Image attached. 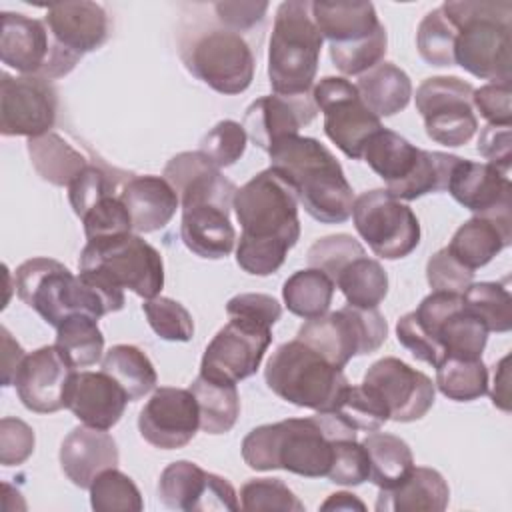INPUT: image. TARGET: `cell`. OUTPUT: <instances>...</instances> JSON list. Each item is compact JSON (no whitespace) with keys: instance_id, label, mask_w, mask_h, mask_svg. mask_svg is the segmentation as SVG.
<instances>
[{"instance_id":"cell-16","label":"cell","mask_w":512,"mask_h":512,"mask_svg":"<svg viewBox=\"0 0 512 512\" xmlns=\"http://www.w3.org/2000/svg\"><path fill=\"white\" fill-rule=\"evenodd\" d=\"M270 342V326L230 316L206 346L200 362V376L216 382L238 384L240 380L256 374Z\"/></svg>"},{"instance_id":"cell-9","label":"cell","mask_w":512,"mask_h":512,"mask_svg":"<svg viewBox=\"0 0 512 512\" xmlns=\"http://www.w3.org/2000/svg\"><path fill=\"white\" fill-rule=\"evenodd\" d=\"M80 272L94 274L118 288H128L148 300L164 286L160 252L138 234L88 240L78 258Z\"/></svg>"},{"instance_id":"cell-38","label":"cell","mask_w":512,"mask_h":512,"mask_svg":"<svg viewBox=\"0 0 512 512\" xmlns=\"http://www.w3.org/2000/svg\"><path fill=\"white\" fill-rule=\"evenodd\" d=\"M336 284L316 268L296 270L282 286L286 308L304 318H318L330 310Z\"/></svg>"},{"instance_id":"cell-50","label":"cell","mask_w":512,"mask_h":512,"mask_svg":"<svg viewBox=\"0 0 512 512\" xmlns=\"http://www.w3.org/2000/svg\"><path fill=\"white\" fill-rule=\"evenodd\" d=\"M326 478L340 486H360L370 480V458L362 442L342 438L332 442V464Z\"/></svg>"},{"instance_id":"cell-17","label":"cell","mask_w":512,"mask_h":512,"mask_svg":"<svg viewBox=\"0 0 512 512\" xmlns=\"http://www.w3.org/2000/svg\"><path fill=\"white\" fill-rule=\"evenodd\" d=\"M2 136L36 138L52 132L58 112V92L42 76H0Z\"/></svg>"},{"instance_id":"cell-36","label":"cell","mask_w":512,"mask_h":512,"mask_svg":"<svg viewBox=\"0 0 512 512\" xmlns=\"http://www.w3.org/2000/svg\"><path fill=\"white\" fill-rule=\"evenodd\" d=\"M370 458V480L380 488H394L414 468V456L410 446L394 434L370 432L362 440Z\"/></svg>"},{"instance_id":"cell-62","label":"cell","mask_w":512,"mask_h":512,"mask_svg":"<svg viewBox=\"0 0 512 512\" xmlns=\"http://www.w3.org/2000/svg\"><path fill=\"white\" fill-rule=\"evenodd\" d=\"M0 334H2V386H12L16 372H18L22 360L26 358V352L12 338V334L8 332L6 326L0 328Z\"/></svg>"},{"instance_id":"cell-59","label":"cell","mask_w":512,"mask_h":512,"mask_svg":"<svg viewBox=\"0 0 512 512\" xmlns=\"http://www.w3.org/2000/svg\"><path fill=\"white\" fill-rule=\"evenodd\" d=\"M226 314L240 316V318H246V320H252V322L272 328L282 316V306L270 294L244 292V294H236L234 298L228 300Z\"/></svg>"},{"instance_id":"cell-61","label":"cell","mask_w":512,"mask_h":512,"mask_svg":"<svg viewBox=\"0 0 512 512\" xmlns=\"http://www.w3.org/2000/svg\"><path fill=\"white\" fill-rule=\"evenodd\" d=\"M268 10V2H216L214 12L216 20L234 30H250L258 22L264 20V14Z\"/></svg>"},{"instance_id":"cell-39","label":"cell","mask_w":512,"mask_h":512,"mask_svg":"<svg viewBox=\"0 0 512 512\" xmlns=\"http://www.w3.org/2000/svg\"><path fill=\"white\" fill-rule=\"evenodd\" d=\"M460 156L436 152V150H422L414 170L398 184L386 186V190L398 200H416L424 194L444 192L450 182V174L458 164Z\"/></svg>"},{"instance_id":"cell-4","label":"cell","mask_w":512,"mask_h":512,"mask_svg":"<svg viewBox=\"0 0 512 512\" xmlns=\"http://www.w3.org/2000/svg\"><path fill=\"white\" fill-rule=\"evenodd\" d=\"M444 14L456 28L454 66L490 82L512 80V2L450 0Z\"/></svg>"},{"instance_id":"cell-47","label":"cell","mask_w":512,"mask_h":512,"mask_svg":"<svg viewBox=\"0 0 512 512\" xmlns=\"http://www.w3.org/2000/svg\"><path fill=\"white\" fill-rule=\"evenodd\" d=\"M142 312L150 328L168 342H188L194 336L192 314L174 298L154 296L144 300Z\"/></svg>"},{"instance_id":"cell-31","label":"cell","mask_w":512,"mask_h":512,"mask_svg":"<svg viewBox=\"0 0 512 512\" xmlns=\"http://www.w3.org/2000/svg\"><path fill=\"white\" fill-rule=\"evenodd\" d=\"M512 242V216H472L452 236L448 252L470 270L486 266Z\"/></svg>"},{"instance_id":"cell-27","label":"cell","mask_w":512,"mask_h":512,"mask_svg":"<svg viewBox=\"0 0 512 512\" xmlns=\"http://www.w3.org/2000/svg\"><path fill=\"white\" fill-rule=\"evenodd\" d=\"M118 460L116 440L106 430L86 424L70 430L60 446L62 472L74 486L86 490L100 472L116 468Z\"/></svg>"},{"instance_id":"cell-37","label":"cell","mask_w":512,"mask_h":512,"mask_svg":"<svg viewBox=\"0 0 512 512\" xmlns=\"http://www.w3.org/2000/svg\"><path fill=\"white\" fill-rule=\"evenodd\" d=\"M100 368L126 390L130 402L144 398L148 392L156 388L158 382V374L150 358L138 346L132 344L112 346L104 354Z\"/></svg>"},{"instance_id":"cell-55","label":"cell","mask_w":512,"mask_h":512,"mask_svg":"<svg viewBox=\"0 0 512 512\" xmlns=\"http://www.w3.org/2000/svg\"><path fill=\"white\" fill-rule=\"evenodd\" d=\"M426 280L432 292H454L464 294L466 288L474 282V270L458 262L448 248H440L428 258Z\"/></svg>"},{"instance_id":"cell-23","label":"cell","mask_w":512,"mask_h":512,"mask_svg":"<svg viewBox=\"0 0 512 512\" xmlns=\"http://www.w3.org/2000/svg\"><path fill=\"white\" fill-rule=\"evenodd\" d=\"M318 114L312 92L304 96L270 94L254 100L244 114V130L248 140L262 150H270L278 140L296 136L302 126L310 124Z\"/></svg>"},{"instance_id":"cell-33","label":"cell","mask_w":512,"mask_h":512,"mask_svg":"<svg viewBox=\"0 0 512 512\" xmlns=\"http://www.w3.org/2000/svg\"><path fill=\"white\" fill-rule=\"evenodd\" d=\"M30 162L38 176L54 186H70L88 166L86 156L70 146L60 134L46 132L26 142Z\"/></svg>"},{"instance_id":"cell-10","label":"cell","mask_w":512,"mask_h":512,"mask_svg":"<svg viewBox=\"0 0 512 512\" xmlns=\"http://www.w3.org/2000/svg\"><path fill=\"white\" fill-rule=\"evenodd\" d=\"M296 338L336 368H344L354 356L376 352L388 338V324L378 308L346 304L336 312L306 320L298 328Z\"/></svg>"},{"instance_id":"cell-18","label":"cell","mask_w":512,"mask_h":512,"mask_svg":"<svg viewBox=\"0 0 512 512\" xmlns=\"http://www.w3.org/2000/svg\"><path fill=\"white\" fill-rule=\"evenodd\" d=\"M362 384L382 400L394 422L424 418L436 396V386L424 372L394 356L376 360L366 370Z\"/></svg>"},{"instance_id":"cell-25","label":"cell","mask_w":512,"mask_h":512,"mask_svg":"<svg viewBox=\"0 0 512 512\" xmlns=\"http://www.w3.org/2000/svg\"><path fill=\"white\" fill-rule=\"evenodd\" d=\"M54 44L44 20L20 12H2L0 58L24 76L46 78L52 64Z\"/></svg>"},{"instance_id":"cell-5","label":"cell","mask_w":512,"mask_h":512,"mask_svg":"<svg viewBox=\"0 0 512 512\" xmlns=\"http://www.w3.org/2000/svg\"><path fill=\"white\" fill-rule=\"evenodd\" d=\"M322 414L262 424L242 440V458L252 470H286L306 478H322L332 464V442Z\"/></svg>"},{"instance_id":"cell-30","label":"cell","mask_w":512,"mask_h":512,"mask_svg":"<svg viewBox=\"0 0 512 512\" xmlns=\"http://www.w3.org/2000/svg\"><path fill=\"white\" fill-rule=\"evenodd\" d=\"M448 500L450 488L444 476L434 468L414 466L400 484L378 492L374 508L378 512H442Z\"/></svg>"},{"instance_id":"cell-24","label":"cell","mask_w":512,"mask_h":512,"mask_svg":"<svg viewBox=\"0 0 512 512\" xmlns=\"http://www.w3.org/2000/svg\"><path fill=\"white\" fill-rule=\"evenodd\" d=\"M164 178L172 184L182 208L198 204H216L232 210L236 186L222 176L220 168L200 150L180 152L168 160Z\"/></svg>"},{"instance_id":"cell-51","label":"cell","mask_w":512,"mask_h":512,"mask_svg":"<svg viewBox=\"0 0 512 512\" xmlns=\"http://www.w3.org/2000/svg\"><path fill=\"white\" fill-rule=\"evenodd\" d=\"M118 192V182L108 168L100 164H88L76 180L68 186V200L74 214L82 220L84 214L102 198ZM120 194V192H118Z\"/></svg>"},{"instance_id":"cell-2","label":"cell","mask_w":512,"mask_h":512,"mask_svg":"<svg viewBox=\"0 0 512 512\" xmlns=\"http://www.w3.org/2000/svg\"><path fill=\"white\" fill-rule=\"evenodd\" d=\"M14 288L18 298L54 328L74 314L98 320L124 308L122 288L88 272L74 276L62 262L44 256L16 268Z\"/></svg>"},{"instance_id":"cell-63","label":"cell","mask_w":512,"mask_h":512,"mask_svg":"<svg viewBox=\"0 0 512 512\" xmlns=\"http://www.w3.org/2000/svg\"><path fill=\"white\" fill-rule=\"evenodd\" d=\"M508 362L510 356H504L498 364H496V372H494V386L490 390V398L492 404L498 406L500 410L508 412L510 410V372H508Z\"/></svg>"},{"instance_id":"cell-54","label":"cell","mask_w":512,"mask_h":512,"mask_svg":"<svg viewBox=\"0 0 512 512\" xmlns=\"http://www.w3.org/2000/svg\"><path fill=\"white\" fill-rule=\"evenodd\" d=\"M334 412H338L352 428L366 432L380 430L390 420V414L382 400H378L364 384L350 386L344 394L340 408Z\"/></svg>"},{"instance_id":"cell-49","label":"cell","mask_w":512,"mask_h":512,"mask_svg":"<svg viewBox=\"0 0 512 512\" xmlns=\"http://www.w3.org/2000/svg\"><path fill=\"white\" fill-rule=\"evenodd\" d=\"M240 508L246 512H304V504L280 478H252L240 488Z\"/></svg>"},{"instance_id":"cell-35","label":"cell","mask_w":512,"mask_h":512,"mask_svg":"<svg viewBox=\"0 0 512 512\" xmlns=\"http://www.w3.org/2000/svg\"><path fill=\"white\" fill-rule=\"evenodd\" d=\"M200 412V430L206 434H226L240 416V394L232 382H216L196 376L190 384Z\"/></svg>"},{"instance_id":"cell-58","label":"cell","mask_w":512,"mask_h":512,"mask_svg":"<svg viewBox=\"0 0 512 512\" xmlns=\"http://www.w3.org/2000/svg\"><path fill=\"white\" fill-rule=\"evenodd\" d=\"M512 90L510 82H490L480 88H474L472 106L480 112L488 124L510 126L512 122V106H510Z\"/></svg>"},{"instance_id":"cell-52","label":"cell","mask_w":512,"mask_h":512,"mask_svg":"<svg viewBox=\"0 0 512 512\" xmlns=\"http://www.w3.org/2000/svg\"><path fill=\"white\" fill-rule=\"evenodd\" d=\"M246 144L248 134L240 122L220 120L200 140V152L206 154L218 168H228L242 158Z\"/></svg>"},{"instance_id":"cell-19","label":"cell","mask_w":512,"mask_h":512,"mask_svg":"<svg viewBox=\"0 0 512 512\" xmlns=\"http://www.w3.org/2000/svg\"><path fill=\"white\" fill-rule=\"evenodd\" d=\"M158 498L166 508L182 512L240 508L236 490L224 476L206 472L190 460L172 462L162 470Z\"/></svg>"},{"instance_id":"cell-21","label":"cell","mask_w":512,"mask_h":512,"mask_svg":"<svg viewBox=\"0 0 512 512\" xmlns=\"http://www.w3.org/2000/svg\"><path fill=\"white\" fill-rule=\"evenodd\" d=\"M76 368L52 344L42 346L22 360L14 386L22 404L38 414H52L66 408V394Z\"/></svg>"},{"instance_id":"cell-56","label":"cell","mask_w":512,"mask_h":512,"mask_svg":"<svg viewBox=\"0 0 512 512\" xmlns=\"http://www.w3.org/2000/svg\"><path fill=\"white\" fill-rule=\"evenodd\" d=\"M396 336H398V342L410 350V354L416 358V360H422L430 366H438L446 354L442 350V346L432 338L428 336V332L420 326L414 310L404 314L398 324H396Z\"/></svg>"},{"instance_id":"cell-7","label":"cell","mask_w":512,"mask_h":512,"mask_svg":"<svg viewBox=\"0 0 512 512\" xmlns=\"http://www.w3.org/2000/svg\"><path fill=\"white\" fill-rule=\"evenodd\" d=\"M322 42L310 2L288 0L278 6L268 46V78L274 94L304 96L312 92Z\"/></svg>"},{"instance_id":"cell-26","label":"cell","mask_w":512,"mask_h":512,"mask_svg":"<svg viewBox=\"0 0 512 512\" xmlns=\"http://www.w3.org/2000/svg\"><path fill=\"white\" fill-rule=\"evenodd\" d=\"M130 402L126 390L106 372H74L66 408L86 426L110 430L122 418Z\"/></svg>"},{"instance_id":"cell-15","label":"cell","mask_w":512,"mask_h":512,"mask_svg":"<svg viewBox=\"0 0 512 512\" xmlns=\"http://www.w3.org/2000/svg\"><path fill=\"white\" fill-rule=\"evenodd\" d=\"M312 98L324 114L326 136L348 158H362L368 138L382 128V122L362 102L356 84L342 76H326L314 84Z\"/></svg>"},{"instance_id":"cell-45","label":"cell","mask_w":512,"mask_h":512,"mask_svg":"<svg viewBox=\"0 0 512 512\" xmlns=\"http://www.w3.org/2000/svg\"><path fill=\"white\" fill-rule=\"evenodd\" d=\"M88 490L90 506L98 512H140L144 508L138 486L118 468L100 472Z\"/></svg>"},{"instance_id":"cell-43","label":"cell","mask_w":512,"mask_h":512,"mask_svg":"<svg viewBox=\"0 0 512 512\" xmlns=\"http://www.w3.org/2000/svg\"><path fill=\"white\" fill-rule=\"evenodd\" d=\"M464 308L476 316L488 332L512 328V296L498 282H472L462 294Z\"/></svg>"},{"instance_id":"cell-28","label":"cell","mask_w":512,"mask_h":512,"mask_svg":"<svg viewBox=\"0 0 512 512\" xmlns=\"http://www.w3.org/2000/svg\"><path fill=\"white\" fill-rule=\"evenodd\" d=\"M120 198L128 208L136 232L162 230L176 214L180 198L164 176H132L122 188Z\"/></svg>"},{"instance_id":"cell-12","label":"cell","mask_w":512,"mask_h":512,"mask_svg":"<svg viewBox=\"0 0 512 512\" xmlns=\"http://www.w3.org/2000/svg\"><path fill=\"white\" fill-rule=\"evenodd\" d=\"M352 220L360 238L378 258L398 260L420 244L416 214L386 188H374L354 198Z\"/></svg>"},{"instance_id":"cell-64","label":"cell","mask_w":512,"mask_h":512,"mask_svg":"<svg viewBox=\"0 0 512 512\" xmlns=\"http://www.w3.org/2000/svg\"><path fill=\"white\" fill-rule=\"evenodd\" d=\"M320 510H366V504L350 492H334L322 504Z\"/></svg>"},{"instance_id":"cell-8","label":"cell","mask_w":512,"mask_h":512,"mask_svg":"<svg viewBox=\"0 0 512 512\" xmlns=\"http://www.w3.org/2000/svg\"><path fill=\"white\" fill-rule=\"evenodd\" d=\"M310 12L344 76H360L382 62L388 38L372 2H310Z\"/></svg>"},{"instance_id":"cell-53","label":"cell","mask_w":512,"mask_h":512,"mask_svg":"<svg viewBox=\"0 0 512 512\" xmlns=\"http://www.w3.org/2000/svg\"><path fill=\"white\" fill-rule=\"evenodd\" d=\"M86 240H100L130 234L132 220L120 194H112L94 204L82 218Z\"/></svg>"},{"instance_id":"cell-44","label":"cell","mask_w":512,"mask_h":512,"mask_svg":"<svg viewBox=\"0 0 512 512\" xmlns=\"http://www.w3.org/2000/svg\"><path fill=\"white\" fill-rule=\"evenodd\" d=\"M436 340L444 348L446 356L476 360L482 358L488 340V330L476 316H472L462 306L440 324Z\"/></svg>"},{"instance_id":"cell-1","label":"cell","mask_w":512,"mask_h":512,"mask_svg":"<svg viewBox=\"0 0 512 512\" xmlns=\"http://www.w3.org/2000/svg\"><path fill=\"white\" fill-rule=\"evenodd\" d=\"M242 234L236 264L252 276H270L300 238L298 198L292 186L272 168L252 176L234 194L232 204Z\"/></svg>"},{"instance_id":"cell-46","label":"cell","mask_w":512,"mask_h":512,"mask_svg":"<svg viewBox=\"0 0 512 512\" xmlns=\"http://www.w3.org/2000/svg\"><path fill=\"white\" fill-rule=\"evenodd\" d=\"M456 28L444 14L442 6L430 10L418 24L416 48L420 58L430 66H454Z\"/></svg>"},{"instance_id":"cell-32","label":"cell","mask_w":512,"mask_h":512,"mask_svg":"<svg viewBox=\"0 0 512 512\" xmlns=\"http://www.w3.org/2000/svg\"><path fill=\"white\" fill-rule=\"evenodd\" d=\"M356 88L362 102L378 118L394 116L404 110L412 98V82L408 74L392 62H380L360 74Z\"/></svg>"},{"instance_id":"cell-48","label":"cell","mask_w":512,"mask_h":512,"mask_svg":"<svg viewBox=\"0 0 512 512\" xmlns=\"http://www.w3.org/2000/svg\"><path fill=\"white\" fill-rule=\"evenodd\" d=\"M360 256H366V250L356 238L350 234H332L318 238L308 248L306 260L308 268H316L324 272L332 282H336L338 274Z\"/></svg>"},{"instance_id":"cell-6","label":"cell","mask_w":512,"mask_h":512,"mask_svg":"<svg viewBox=\"0 0 512 512\" xmlns=\"http://www.w3.org/2000/svg\"><path fill=\"white\" fill-rule=\"evenodd\" d=\"M264 380L278 398L316 412L338 410L350 388L342 368L330 364L298 338L280 344L272 352Z\"/></svg>"},{"instance_id":"cell-34","label":"cell","mask_w":512,"mask_h":512,"mask_svg":"<svg viewBox=\"0 0 512 512\" xmlns=\"http://www.w3.org/2000/svg\"><path fill=\"white\" fill-rule=\"evenodd\" d=\"M420 152L422 148H416L404 136L382 126L368 138L362 158L386 186H392L402 182L414 170Z\"/></svg>"},{"instance_id":"cell-42","label":"cell","mask_w":512,"mask_h":512,"mask_svg":"<svg viewBox=\"0 0 512 512\" xmlns=\"http://www.w3.org/2000/svg\"><path fill=\"white\" fill-rule=\"evenodd\" d=\"M54 346L72 362L74 368H86L100 362L104 352V336L98 320L74 314L56 328Z\"/></svg>"},{"instance_id":"cell-40","label":"cell","mask_w":512,"mask_h":512,"mask_svg":"<svg viewBox=\"0 0 512 512\" xmlns=\"http://www.w3.org/2000/svg\"><path fill=\"white\" fill-rule=\"evenodd\" d=\"M346 302L356 308H378L388 294V274L378 260L360 256L352 260L334 282Z\"/></svg>"},{"instance_id":"cell-13","label":"cell","mask_w":512,"mask_h":512,"mask_svg":"<svg viewBox=\"0 0 512 512\" xmlns=\"http://www.w3.org/2000/svg\"><path fill=\"white\" fill-rule=\"evenodd\" d=\"M472 84L458 76H432L416 88V108L428 138L444 146H464L478 130Z\"/></svg>"},{"instance_id":"cell-20","label":"cell","mask_w":512,"mask_h":512,"mask_svg":"<svg viewBox=\"0 0 512 512\" xmlns=\"http://www.w3.org/2000/svg\"><path fill=\"white\" fill-rule=\"evenodd\" d=\"M198 428L200 412L190 388H156L138 416L140 436L160 450L186 446Z\"/></svg>"},{"instance_id":"cell-22","label":"cell","mask_w":512,"mask_h":512,"mask_svg":"<svg viewBox=\"0 0 512 512\" xmlns=\"http://www.w3.org/2000/svg\"><path fill=\"white\" fill-rule=\"evenodd\" d=\"M474 216H512V184L508 174L488 162L460 158L446 188Z\"/></svg>"},{"instance_id":"cell-57","label":"cell","mask_w":512,"mask_h":512,"mask_svg":"<svg viewBox=\"0 0 512 512\" xmlns=\"http://www.w3.org/2000/svg\"><path fill=\"white\" fill-rule=\"evenodd\" d=\"M34 452V430L20 418L0 420V462L4 466L24 464Z\"/></svg>"},{"instance_id":"cell-60","label":"cell","mask_w":512,"mask_h":512,"mask_svg":"<svg viewBox=\"0 0 512 512\" xmlns=\"http://www.w3.org/2000/svg\"><path fill=\"white\" fill-rule=\"evenodd\" d=\"M478 152L498 168L500 172L508 174L512 166V134L510 126H496V124H486L480 132L478 138Z\"/></svg>"},{"instance_id":"cell-29","label":"cell","mask_w":512,"mask_h":512,"mask_svg":"<svg viewBox=\"0 0 512 512\" xmlns=\"http://www.w3.org/2000/svg\"><path fill=\"white\" fill-rule=\"evenodd\" d=\"M180 236L190 252L206 260L226 258L236 244L230 210L216 204L182 208Z\"/></svg>"},{"instance_id":"cell-41","label":"cell","mask_w":512,"mask_h":512,"mask_svg":"<svg viewBox=\"0 0 512 512\" xmlns=\"http://www.w3.org/2000/svg\"><path fill=\"white\" fill-rule=\"evenodd\" d=\"M448 400L472 402L488 394V368L482 358L446 356L436 366V384Z\"/></svg>"},{"instance_id":"cell-11","label":"cell","mask_w":512,"mask_h":512,"mask_svg":"<svg viewBox=\"0 0 512 512\" xmlns=\"http://www.w3.org/2000/svg\"><path fill=\"white\" fill-rule=\"evenodd\" d=\"M186 68L220 94H240L254 80V52L240 32L212 26L182 48Z\"/></svg>"},{"instance_id":"cell-14","label":"cell","mask_w":512,"mask_h":512,"mask_svg":"<svg viewBox=\"0 0 512 512\" xmlns=\"http://www.w3.org/2000/svg\"><path fill=\"white\" fill-rule=\"evenodd\" d=\"M44 22L50 30L54 56L46 78H60L74 70L86 52L100 48L110 36L106 10L96 2H58L48 6Z\"/></svg>"},{"instance_id":"cell-3","label":"cell","mask_w":512,"mask_h":512,"mask_svg":"<svg viewBox=\"0 0 512 512\" xmlns=\"http://www.w3.org/2000/svg\"><path fill=\"white\" fill-rule=\"evenodd\" d=\"M270 168L294 190L304 210L318 222L342 224L352 216L354 192L336 156L316 138L286 136L270 150Z\"/></svg>"}]
</instances>
